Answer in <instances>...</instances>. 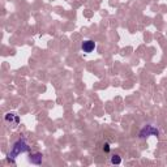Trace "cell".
Wrapping results in <instances>:
<instances>
[{
    "label": "cell",
    "mask_w": 167,
    "mask_h": 167,
    "mask_svg": "<svg viewBox=\"0 0 167 167\" xmlns=\"http://www.w3.org/2000/svg\"><path fill=\"white\" fill-rule=\"evenodd\" d=\"M95 48V43L93 41H86L82 43V51L84 52H91Z\"/></svg>",
    "instance_id": "obj_1"
},
{
    "label": "cell",
    "mask_w": 167,
    "mask_h": 167,
    "mask_svg": "<svg viewBox=\"0 0 167 167\" xmlns=\"http://www.w3.org/2000/svg\"><path fill=\"white\" fill-rule=\"evenodd\" d=\"M111 162H112V163H116V165H119V163L121 162V159L119 158V156H114L112 158H111Z\"/></svg>",
    "instance_id": "obj_2"
},
{
    "label": "cell",
    "mask_w": 167,
    "mask_h": 167,
    "mask_svg": "<svg viewBox=\"0 0 167 167\" xmlns=\"http://www.w3.org/2000/svg\"><path fill=\"white\" fill-rule=\"evenodd\" d=\"M104 150H106V152H108V145H107V144L104 145Z\"/></svg>",
    "instance_id": "obj_3"
}]
</instances>
